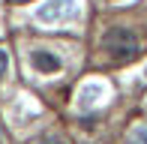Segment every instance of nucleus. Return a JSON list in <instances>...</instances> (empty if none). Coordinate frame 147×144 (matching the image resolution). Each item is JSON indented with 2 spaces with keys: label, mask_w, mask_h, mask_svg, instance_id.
<instances>
[{
  "label": "nucleus",
  "mask_w": 147,
  "mask_h": 144,
  "mask_svg": "<svg viewBox=\"0 0 147 144\" xmlns=\"http://www.w3.org/2000/svg\"><path fill=\"white\" fill-rule=\"evenodd\" d=\"M39 144H63V141H57V138H45V141H39Z\"/></svg>",
  "instance_id": "423d86ee"
},
{
  "label": "nucleus",
  "mask_w": 147,
  "mask_h": 144,
  "mask_svg": "<svg viewBox=\"0 0 147 144\" xmlns=\"http://www.w3.org/2000/svg\"><path fill=\"white\" fill-rule=\"evenodd\" d=\"M126 144H147V123H138V126L129 129L126 135Z\"/></svg>",
  "instance_id": "20e7f679"
},
{
  "label": "nucleus",
  "mask_w": 147,
  "mask_h": 144,
  "mask_svg": "<svg viewBox=\"0 0 147 144\" xmlns=\"http://www.w3.org/2000/svg\"><path fill=\"white\" fill-rule=\"evenodd\" d=\"M72 12H75V3H72V0H48V3H42L36 9V18L42 24H57V21H63V18H69Z\"/></svg>",
  "instance_id": "f03ea898"
},
{
  "label": "nucleus",
  "mask_w": 147,
  "mask_h": 144,
  "mask_svg": "<svg viewBox=\"0 0 147 144\" xmlns=\"http://www.w3.org/2000/svg\"><path fill=\"white\" fill-rule=\"evenodd\" d=\"M0 144H3V129H0Z\"/></svg>",
  "instance_id": "0eeeda50"
},
{
  "label": "nucleus",
  "mask_w": 147,
  "mask_h": 144,
  "mask_svg": "<svg viewBox=\"0 0 147 144\" xmlns=\"http://www.w3.org/2000/svg\"><path fill=\"white\" fill-rule=\"evenodd\" d=\"M102 48L108 51L114 60H132V57L141 51V42H138V36L132 33V30H126V27H111L108 33L102 36Z\"/></svg>",
  "instance_id": "f257e3e1"
},
{
  "label": "nucleus",
  "mask_w": 147,
  "mask_h": 144,
  "mask_svg": "<svg viewBox=\"0 0 147 144\" xmlns=\"http://www.w3.org/2000/svg\"><path fill=\"white\" fill-rule=\"evenodd\" d=\"M30 60H33V66L42 72V75H51V72H57V69H60V60L51 54V51H33Z\"/></svg>",
  "instance_id": "7ed1b4c3"
},
{
  "label": "nucleus",
  "mask_w": 147,
  "mask_h": 144,
  "mask_svg": "<svg viewBox=\"0 0 147 144\" xmlns=\"http://www.w3.org/2000/svg\"><path fill=\"white\" fill-rule=\"evenodd\" d=\"M6 63H9V60H6V51H3V48H0V78H3V75H6Z\"/></svg>",
  "instance_id": "39448f33"
}]
</instances>
